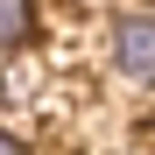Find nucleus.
<instances>
[{"label": "nucleus", "instance_id": "obj_1", "mask_svg": "<svg viewBox=\"0 0 155 155\" xmlns=\"http://www.w3.org/2000/svg\"><path fill=\"white\" fill-rule=\"evenodd\" d=\"M106 42H113L120 78H134V85H155V14H120Z\"/></svg>", "mask_w": 155, "mask_h": 155}, {"label": "nucleus", "instance_id": "obj_3", "mask_svg": "<svg viewBox=\"0 0 155 155\" xmlns=\"http://www.w3.org/2000/svg\"><path fill=\"white\" fill-rule=\"evenodd\" d=\"M0 155H21V141H14V134H0Z\"/></svg>", "mask_w": 155, "mask_h": 155}, {"label": "nucleus", "instance_id": "obj_2", "mask_svg": "<svg viewBox=\"0 0 155 155\" xmlns=\"http://www.w3.org/2000/svg\"><path fill=\"white\" fill-rule=\"evenodd\" d=\"M28 21H35V7H28V0H0V57H7L21 35H28Z\"/></svg>", "mask_w": 155, "mask_h": 155}]
</instances>
